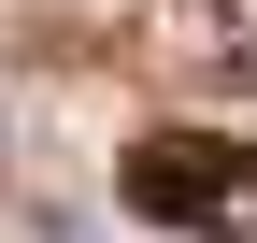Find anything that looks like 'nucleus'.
<instances>
[{
  "label": "nucleus",
  "mask_w": 257,
  "mask_h": 243,
  "mask_svg": "<svg viewBox=\"0 0 257 243\" xmlns=\"http://www.w3.org/2000/svg\"><path fill=\"white\" fill-rule=\"evenodd\" d=\"M128 215L186 243H257V143L229 129H143L128 143Z\"/></svg>",
  "instance_id": "obj_1"
}]
</instances>
